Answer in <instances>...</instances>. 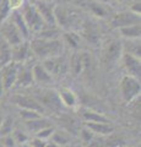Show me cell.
I'll list each match as a JSON object with an SVG mask.
<instances>
[{
	"mask_svg": "<svg viewBox=\"0 0 141 147\" xmlns=\"http://www.w3.org/2000/svg\"><path fill=\"white\" fill-rule=\"evenodd\" d=\"M17 70H19V64L10 61L3 67L1 71V86L5 91H9L11 87L16 84Z\"/></svg>",
	"mask_w": 141,
	"mask_h": 147,
	"instance_id": "ba28073f",
	"label": "cell"
},
{
	"mask_svg": "<svg viewBox=\"0 0 141 147\" xmlns=\"http://www.w3.org/2000/svg\"><path fill=\"white\" fill-rule=\"evenodd\" d=\"M59 33H60V30H59L58 26H45L42 31H39L37 33V38L39 39H58Z\"/></svg>",
	"mask_w": 141,
	"mask_h": 147,
	"instance_id": "cb8c5ba5",
	"label": "cell"
},
{
	"mask_svg": "<svg viewBox=\"0 0 141 147\" xmlns=\"http://www.w3.org/2000/svg\"><path fill=\"white\" fill-rule=\"evenodd\" d=\"M32 75L33 81L39 85H48L53 80V77L49 75V72L42 66V64H36L32 66Z\"/></svg>",
	"mask_w": 141,
	"mask_h": 147,
	"instance_id": "e0dca14e",
	"label": "cell"
},
{
	"mask_svg": "<svg viewBox=\"0 0 141 147\" xmlns=\"http://www.w3.org/2000/svg\"><path fill=\"white\" fill-rule=\"evenodd\" d=\"M58 97L60 99L61 104L64 105V107H67V108H74L77 103L76 94L70 88H65V87L60 88L58 92Z\"/></svg>",
	"mask_w": 141,
	"mask_h": 147,
	"instance_id": "d6986e66",
	"label": "cell"
},
{
	"mask_svg": "<svg viewBox=\"0 0 141 147\" xmlns=\"http://www.w3.org/2000/svg\"><path fill=\"white\" fill-rule=\"evenodd\" d=\"M20 117L22 118L24 121L33 120V119H38L42 117V114H39L34 110H27V109H20Z\"/></svg>",
	"mask_w": 141,
	"mask_h": 147,
	"instance_id": "f546056e",
	"label": "cell"
},
{
	"mask_svg": "<svg viewBox=\"0 0 141 147\" xmlns=\"http://www.w3.org/2000/svg\"><path fill=\"white\" fill-rule=\"evenodd\" d=\"M117 1H123V0H117Z\"/></svg>",
	"mask_w": 141,
	"mask_h": 147,
	"instance_id": "b9f144b4",
	"label": "cell"
},
{
	"mask_svg": "<svg viewBox=\"0 0 141 147\" xmlns=\"http://www.w3.org/2000/svg\"><path fill=\"white\" fill-rule=\"evenodd\" d=\"M38 102L43 105L44 109H45V107H48V108H51L53 110H59V109H61L63 107H64V105L61 104L59 97H58V93L54 92V91H45L44 93L40 96Z\"/></svg>",
	"mask_w": 141,
	"mask_h": 147,
	"instance_id": "4fadbf2b",
	"label": "cell"
},
{
	"mask_svg": "<svg viewBox=\"0 0 141 147\" xmlns=\"http://www.w3.org/2000/svg\"><path fill=\"white\" fill-rule=\"evenodd\" d=\"M141 85L140 80L125 75L120 81V94L125 103H131L140 96Z\"/></svg>",
	"mask_w": 141,
	"mask_h": 147,
	"instance_id": "277c9868",
	"label": "cell"
},
{
	"mask_svg": "<svg viewBox=\"0 0 141 147\" xmlns=\"http://www.w3.org/2000/svg\"><path fill=\"white\" fill-rule=\"evenodd\" d=\"M86 127L92 132L93 135L108 136L114 132V126L111 123H86Z\"/></svg>",
	"mask_w": 141,
	"mask_h": 147,
	"instance_id": "2e32d148",
	"label": "cell"
},
{
	"mask_svg": "<svg viewBox=\"0 0 141 147\" xmlns=\"http://www.w3.org/2000/svg\"><path fill=\"white\" fill-rule=\"evenodd\" d=\"M54 16H55V24L59 28H75L77 24H80V13L75 10L64 6H55L54 9Z\"/></svg>",
	"mask_w": 141,
	"mask_h": 147,
	"instance_id": "3957f363",
	"label": "cell"
},
{
	"mask_svg": "<svg viewBox=\"0 0 141 147\" xmlns=\"http://www.w3.org/2000/svg\"><path fill=\"white\" fill-rule=\"evenodd\" d=\"M3 147H16V142L11 135L3 137Z\"/></svg>",
	"mask_w": 141,
	"mask_h": 147,
	"instance_id": "e575fe53",
	"label": "cell"
},
{
	"mask_svg": "<svg viewBox=\"0 0 141 147\" xmlns=\"http://www.w3.org/2000/svg\"><path fill=\"white\" fill-rule=\"evenodd\" d=\"M0 147H3V146H0Z\"/></svg>",
	"mask_w": 141,
	"mask_h": 147,
	"instance_id": "7bdbcfd3",
	"label": "cell"
},
{
	"mask_svg": "<svg viewBox=\"0 0 141 147\" xmlns=\"http://www.w3.org/2000/svg\"><path fill=\"white\" fill-rule=\"evenodd\" d=\"M119 33L128 39H140L141 26L133 25V26H128V27H123V28H119Z\"/></svg>",
	"mask_w": 141,
	"mask_h": 147,
	"instance_id": "d4e9b609",
	"label": "cell"
},
{
	"mask_svg": "<svg viewBox=\"0 0 141 147\" xmlns=\"http://www.w3.org/2000/svg\"><path fill=\"white\" fill-rule=\"evenodd\" d=\"M133 25H140V15L131 12V11H123L118 12L111 18V27L112 28H123Z\"/></svg>",
	"mask_w": 141,
	"mask_h": 147,
	"instance_id": "8992f818",
	"label": "cell"
},
{
	"mask_svg": "<svg viewBox=\"0 0 141 147\" xmlns=\"http://www.w3.org/2000/svg\"><path fill=\"white\" fill-rule=\"evenodd\" d=\"M33 75H32V67L27 65H19V70H17V77H16V84L20 87H27L33 84Z\"/></svg>",
	"mask_w": 141,
	"mask_h": 147,
	"instance_id": "9a60e30c",
	"label": "cell"
},
{
	"mask_svg": "<svg viewBox=\"0 0 141 147\" xmlns=\"http://www.w3.org/2000/svg\"><path fill=\"white\" fill-rule=\"evenodd\" d=\"M31 52L30 49V43L28 42H22L16 47H12V50L10 52V58H11V61L16 63V64H20V63H24L27 58H28V54Z\"/></svg>",
	"mask_w": 141,
	"mask_h": 147,
	"instance_id": "5bb4252c",
	"label": "cell"
},
{
	"mask_svg": "<svg viewBox=\"0 0 141 147\" xmlns=\"http://www.w3.org/2000/svg\"><path fill=\"white\" fill-rule=\"evenodd\" d=\"M15 130L13 129V119L11 117H5L3 119V123L0 125V136H7L11 135V132Z\"/></svg>",
	"mask_w": 141,
	"mask_h": 147,
	"instance_id": "4316f807",
	"label": "cell"
},
{
	"mask_svg": "<svg viewBox=\"0 0 141 147\" xmlns=\"http://www.w3.org/2000/svg\"><path fill=\"white\" fill-rule=\"evenodd\" d=\"M42 66L49 72V75L52 77H53V75H55V76L64 75L66 71V63L61 57L44 59L42 63Z\"/></svg>",
	"mask_w": 141,
	"mask_h": 147,
	"instance_id": "30bf717a",
	"label": "cell"
},
{
	"mask_svg": "<svg viewBox=\"0 0 141 147\" xmlns=\"http://www.w3.org/2000/svg\"><path fill=\"white\" fill-rule=\"evenodd\" d=\"M121 58H123V65L125 67L126 75L140 80V76H141V60L140 59L134 57V55L126 54V53H123Z\"/></svg>",
	"mask_w": 141,
	"mask_h": 147,
	"instance_id": "9c48e42d",
	"label": "cell"
},
{
	"mask_svg": "<svg viewBox=\"0 0 141 147\" xmlns=\"http://www.w3.org/2000/svg\"><path fill=\"white\" fill-rule=\"evenodd\" d=\"M85 64H86V55H82L80 53H75L70 60V69H71L72 74H74L75 76H77L84 70Z\"/></svg>",
	"mask_w": 141,
	"mask_h": 147,
	"instance_id": "7402d4cb",
	"label": "cell"
},
{
	"mask_svg": "<svg viewBox=\"0 0 141 147\" xmlns=\"http://www.w3.org/2000/svg\"><path fill=\"white\" fill-rule=\"evenodd\" d=\"M38 10L40 17L43 18L45 26H57L55 16H54V9L55 5L53 3H49L48 0H34L32 3Z\"/></svg>",
	"mask_w": 141,
	"mask_h": 147,
	"instance_id": "52a82bcc",
	"label": "cell"
},
{
	"mask_svg": "<svg viewBox=\"0 0 141 147\" xmlns=\"http://www.w3.org/2000/svg\"><path fill=\"white\" fill-rule=\"evenodd\" d=\"M45 147H59V146L54 144L53 141H47V144H45Z\"/></svg>",
	"mask_w": 141,
	"mask_h": 147,
	"instance_id": "74e56055",
	"label": "cell"
},
{
	"mask_svg": "<svg viewBox=\"0 0 141 147\" xmlns=\"http://www.w3.org/2000/svg\"><path fill=\"white\" fill-rule=\"evenodd\" d=\"M21 147H31L28 144H24V145H21Z\"/></svg>",
	"mask_w": 141,
	"mask_h": 147,
	"instance_id": "ab89813d",
	"label": "cell"
},
{
	"mask_svg": "<svg viewBox=\"0 0 141 147\" xmlns=\"http://www.w3.org/2000/svg\"><path fill=\"white\" fill-rule=\"evenodd\" d=\"M93 136H94V135H93L92 132H91L86 126L82 129V130H81V137H82V140H84L85 142H90V144H91V142H92V140H93Z\"/></svg>",
	"mask_w": 141,
	"mask_h": 147,
	"instance_id": "836d02e7",
	"label": "cell"
},
{
	"mask_svg": "<svg viewBox=\"0 0 141 147\" xmlns=\"http://www.w3.org/2000/svg\"><path fill=\"white\" fill-rule=\"evenodd\" d=\"M3 119H4V118H3L1 115H0V125H1V123H3Z\"/></svg>",
	"mask_w": 141,
	"mask_h": 147,
	"instance_id": "60d3db41",
	"label": "cell"
},
{
	"mask_svg": "<svg viewBox=\"0 0 141 147\" xmlns=\"http://www.w3.org/2000/svg\"><path fill=\"white\" fill-rule=\"evenodd\" d=\"M45 144H47V141H43V140H40L38 137L34 136L32 139V141H31L30 146L31 147H45Z\"/></svg>",
	"mask_w": 141,
	"mask_h": 147,
	"instance_id": "d590c367",
	"label": "cell"
},
{
	"mask_svg": "<svg viewBox=\"0 0 141 147\" xmlns=\"http://www.w3.org/2000/svg\"><path fill=\"white\" fill-rule=\"evenodd\" d=\"M0 33L4 37V39L6 40V43L9 45H11V48L25 42L20 31L16 28V26L10 20H6L1 24V26H0Z\"/></svg>",
	"mask_w": 141,
	"mask_h": 147,
	"instance_id": "5b68a950",
	"label": "cell"
},
{
	"mask_svg": "<svg viewBox=\"0 0 141 147\" xmlns=\"http://www.w3.org/2000/svg\"><path fill=\"white\" fill-rule=\"evenodd\" d=\"M93 1H97L99 4H104V5H108V4L111 3L112 0H93Z\"/></svg>",
	"mask_w": 141,
	"mask_h": 147,
	"instance_id": "f35d334b",
	"label": "cell"
},
{
	"mask_svg": "<svg viewBox=\"0 0 141 147\" xmlns=\"http://www.w3.org/2000/svg\"><path fill=\"white\" fill-rule=\"evenodd\" d=\"M82 4L93 15H96L98 17L103 18L108 15V10L106 9V6H104V4H99L97 1H93V0H85V1H82Z\"/></svg>",
	"mask_w": 141,
	"mask_h": 147,
	"instance_id": "44dd1931",
	"label": "cell"
},
{
	"mask_svg": "<svg viewBox=\"0 0 141 147\" xmlns=\"http://www.w3.org/2000/svg\"><path fill=\"white\" fill-rule=\"evenodd\" d=\"M13 25L16 26V28L20 31V33L22 36V38H24V40L26 39H28V37H30V31H28V27L26 26V22L24 20V17H22L21 15V12L20 10H16V11H12V15L11 17L9 18Z\"/></svg>",
	"mask_w": 141,
	"mask_h": 147,
	"instance_id": "ac0fdd59",
	"label": "cell"
},
{
	"mask_svg": "<svg viewBox=\"0 0 141 147\" xmlns=\"http://www.w3.org/2000/svg\"><path fill=\"white\" fill-rule=\"evenodd\" d=\"M25 4V0H9L7 3V7L12 11H16Z\"/></svg>",
	"mask_w": 141,
	"mask_h": 147,
	"instance_id": "d6a6232c",
	"label": "cell"
},
{
	"mask_svg": "<svg viewBox=\"0 0 141 147\" xmlns=\"http://www.w3.org/2000/svg\"><path fill=\"white\" fill-rule=\"evenodd\" d=\"M25 126L28 131H33L34 134H37L39 130L47 127V126H51V123H49L48 119H45L43 117H40L38 119H33V120H28V121H25Z\"/></svg>",
	"mask_w": 141,
	"mask_h": 147,
	"instance_id": "603a6c76",
	"label": "cell"
},
{
	"mask_svg": "<svg viewBox=\"0 0 141 147\" xmlns=\"http://www.w3.org/2000/svg\"><path fill=\"white\" fill-rule=\"evenodd\" d=\"M84 36L88 40H91V42L94 43V42H97L98 38H99V31L93 26V24H90V25H87V26L85 27Z\"/></svg>",
	"mask_w": 141,
	"mask_h": 147,
	"instance_id": "83f0119b",
	"label": "cell"
},
{
	"mask_svg": "<svg viewBox=\"0 0 141 147\" xmlns=\"http://www.w3.org/2000/svg\"><path fill=\"white\" fill-rule=\"evenodd\" d=\"M21 15L24 17V20L26 22V26L28 27L30 33L33 32V33H38L39 31H42L45 24L43 21V18L40 17L38 10L36 9V6L32 3H25L24 5L21 6Z\"/></svg>",
	"mask_w": 141,
	"mask_h": 147,
	"instance_id": "7a4b0ae2",
	"label": "cell"
},
{
	"mask_svg": "<svg viewBox=\"0 0 141 147\" xmlns=\"http://www.w3.org/2000/svg\"><path fill=\"white\" fill-rule=\"evenodd\" d=\"M51 141H53L54 144L58 145L59 147H61V146H65V145L69 144L70 137L64 131H57L55 130V131L53 132L52 137H51Z\"/></svg>",
	"mask_w": 141,
	"mask_h": 147,
	"instance_id": "484cf974",
	"label": "cell"
},
{
	"mask_svg": "<svg viewBox=\"0 0 141 147\" xmlns=\"http://www.w3.org/2000/svg\"><path fill=\"white\" fill-rule=\"evenodd\" d=\"M30 49L36 57L40 59H49L60 57L63 50H64V44L60 39H39L34 38L30 43Z\"/></svg>",
	"mask_w": 141,
	"mask_h": 147,
	"instance_id": "6da1fadb",
	"label": "cell"
},
{
	"mask_svg": "<svg viewBox=\"0 0 141 147\" xmlns=\"http://www.w3.org/2000/svg\"><path fill=\"white\" fill-rule=\"evenodd\" d=\"M81 117L86 123H111V120L106 115L91 109H82Z\"/></svg>",
	"mask_w": 141,
	"mask_h": 147,
	"instance_id": "ffe728a7",
	"label": "cell"
},
{
	"mask_svg": "<svg viewBox=\"0 0 141 147\" xmlns=\"http://www.w3.org/2000/svg\"><path fill=\"white\" fill-rule=\"evenodd\" d=\"M54 131H55V129H54L52 125L47 126V127L42 129V130H39L37 134H36V137H38V139L43 140V141H48V140H51V137H52Z\"/></svg>",
	"mask_w": 141,
	"mask_h": 147,
	"instance_id": "1f68e13d",
	"label": "cell"
},
{
	"mask_svg": "<svg viewBox=\"0 0 141 147\" xmlns=\"http://www.w3.org/2000/svg\"><path fill=\"white\" fill-rule=\"evenodd\" d=\"M64 39H65V42L74 49H76L80 44V37H79V34H76L75 32H66L64 34Z\"/></svg>",
	"mask_w": 141,
	"mask_h": 147,
	"instance_id": "f1b7e54d",
	"label": "cell"
},
{
	"mask_svg": "<svg viewBox=\"0 0 141 147\" xmlns=\"http://www.w3.org/2000/svg\"><path fill=\"white\" fill-rule=\"evenodd\" d=\"M11 136H12V139L15 140L16 144H20V145L27 144V141H28V135L21 130H17V129L11 132Z\"/></svg>",
	"mask_w": 141,
	"mask_h": 147,
	"instance_id": "4dcf8cb0",
	"label": "cell"
},
{
	"mask_svg": "<svg viewBox=\"0 0 141 147\" xmlns=\"http://www.w3.org/2000/svg\"><path fill=\"white\" fill-rule=\"evenodd\" d=\"M12 102L16 105H19L21 109H27V110H34L39 114L44 113V107L40 104L37 99H34L33 97H28V96H21L16 94L12 98Z\"/></svg>",
	"mask_w": 141,
	"mask_h": 147,
	"instance_id": "8fae6325",
	"label": "cell"
},
{
	"mask_svg": "<svg viewBox=\"0 0 141 147\" xmlns=\"http://www.w3.org/2000/svg\"><path fill=\"white\" fill-rule=\"evenodd\" d=\"M130 11L136 13V15H140V13H141V4H140V1L134 3L133 5L130 6Z\"/></svg>",
	"mask_w": 141,
	"mask_h": 147,
	"instance_id": "8d00e7d4",
	"label": "cell"
},
{
	"mask_svg": "<svg viewBox=\"0 0 141 147\" xmlns=\"http://www.w3.org/2000/svg\"><path fill=\"white\" fill-rule=\"evenodd\" d=\"M123 55L121 42L119 40H111L103 50V61L107 64H112L118 61Z\"/></svg>",
	"mask_w": 141,
	"mask_h": 147,
	"instance_id": "7c38bea8",
	"label": "cell"
}]
</instances>
